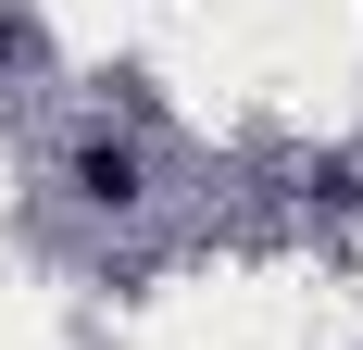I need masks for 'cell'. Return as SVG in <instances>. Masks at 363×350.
Listing matches in <instances>:
<instances>
[{
  "mask_svg": "<svg viewBox=\"0 0 363 350\" xmlns=\"http://www.w3.org/2000/svg\"><path fill=\"white\" fill-rule=\"evenodd\" d=\"M75 175H88V201H138V150H88Z\"/></svg>",
  "mask_w": 363,
  "mask_h": 350,
  "instance_id": "6da1fadb",
  "label": "cell"
}]
</instances>
